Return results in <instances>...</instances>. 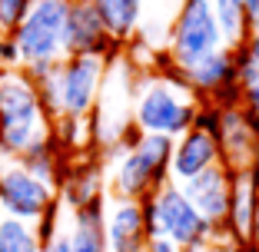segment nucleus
<instances>
[{
	"mask_svg": "<svg viewBox=\"0 0 259 252\" xmlns=\"http://www.w3.org/2000/svg\"><path fill=\"white\" fill-rule=\"evenodd\" d=\"M0 252H44V242H40L37 229L30 222L4 216V222H0Z\"/></svg>",
	"mask_w": 259,
	"mask_h": 252,
	"instance_id": "21",
	"label": "nucleus"
},
{
	"mask_svg": "<svg viewBox=\"0 0 259 252\" xmlns=\"http://www.w3.org/2000/svg\"><path fill=\"white\" fill-rule=\"evenodd\" d=\"M103 73H107V60L100 57H63L47 77L33 80L47 120H87L100 103Z\"/></svg>",
	"mask_w": 259,
	"mask_h": 252,
	"instance_id": "1",
	"label": "nucleus"
},
{
	"mask_svg": "<svg viewBox=\"0 0 259 252\" xmlns=\"http://www.w3.org/2000/svg\"><path fill=\"white\" fill-rule=\"evenodd\" d=\"M37 0H0V33H10L23 23V17L30 14V7Z\"/></svg>",
	"mask_w": 259,
	"mask_h": 252,
	"instance_id": "22",
	"label": "nucleus"
},
{
	"mask_svg": "<svg viewBox=\"0 0 259 252\" xmlns=\"http://www.w3.org/2000/svg\"><path fill=\"white\" fill-rule=\"evenodd\" d=\"M256 189L259 186L249 179V173H236L233 179V199H229V213L226 222L220 229L223 242H233L239 249H246L249 242V229H252V206H256Z\"/></svg>",
	"mask_w": 259,
	"mask_h": 252,
	"instance_id": "16",
	"label": "nucleus"
},
{
	"mask_svg": "<svg viewBox=\"0 0 259 252\" xmlns=\"http://www.w3.org/2000/svg\"><path fill=\"white\" fill-rule=\"evenodd\" d=\"M199 99L190 93L183 73L176 70V77H143L133 93V126L140 133L153 136H169L180 139L183 133L193 130Z\"/></svg>",
	"mask_w": 259,
	"mask_h": 252,
	"instance_id": "4",
	"label": "nucleus"
},
{
	"mask_svg": "<svg viewBox=\"0 0 259 252\" xmlns=\"http://www.w3.org/2000/svg\"><path fill=\"white\" fill-rule=\"evenodd\" d=\"M223 163L220 153V139H213L209 133L190 130L173 143V163H169V183L183 186L190 179H196L199 173L213 169Z\"/></svg>",
	"mask_w": 259,
	"mask_h": 252,
	"instance_id": "11",
	"label": "nucleus"
},
{
	"mask_svg": "<svg viewBox=\"0 0 259 252\" xmlns=\"http://www.w3.org/2000/svg\"><path fill=\"white\" fill-rule=\"evenodd\" d=\"M120 46L110 40L103 30L93 0H70L67 27H63V54L67 57H100V60H113Z\"/></svg>",
	"mask_w": 259,
	"mask_h": 252,
	"instance_id": "9",
	"label": "nucleus"
},
{
	"mask_svg": "<svg viewBox=\"0 0 259 252\" xmlns=\"http://www.w3.org/2000/svg\"><path fill=\"white\" fill-rule=\"evenodd\" d=\"M60 149H63V143L57 139V133H50V136H44L40 143H33L27 153L20 156V166L23 169H30L37 179H44V183H50V186H57L63 179V160H60Z\"/></svg>",
	"mask_w": 259,
	"mask_h": 252,
	"instance_id": "18",
	"label": "nucleus"
},
{
	"mask_svg": "<svg viewBox=\"0 0 259 252\" xmlns=\"http://www.w3.org/2000/svg\"><path fill=\"white\" fill-rule=\"evenodd\" d=\"M10 70H20V54H17L14 37L0 33V73H10Z\"/></svg>",
	"mask_w": 259,
	"mask_h": 252,
	"instance_id": "23",
	"label": "nucleus"
},
{
	"mask_svg": "<svg viewBox=\"0 0 259 252\" xmlns=\"http://www.w3.org/2000/svg\"><path fill=\"white\" fill-rule=\"evenodd\" d=\"M54 203H60V189L23 169L17 160H4L0 156V213L7 219H20L37 226L44 213Z\"/></svg>",
	"mask_w": 259,
	"mask_h": 252,
	"instance_id": "8",
	"label": "nucleus"
},
{
	"mask_svg": "<svg viewBox=\"0 0 259 252\" xmlns=\"http://www.w3.org/2000/svg\"><path fill=\"white\" fill-rule=\"evenodd\" d=\"M180 73H183L186 86H190V93L196 99H213L223 86L239 83V77H236V46H220V50H213L209 57L196 60L193 67L180 70Z\"/></svg>",
	"mask_w": 259,
	"mask_h": 252,
	"instance_id": "12",
	"label": "nucleus"
},
{
	"mask_svg": "<svg viewBox=\"0 0 259 252\" xmlns=\"http://www.w3.org/2000/svg\"><path fill=\"white\" fill-rule=\"evenodd\" d=\"M107 242L110 252H146V219L140 199H113L107 206Z\"/></svg>",
	"mask_w": 259,
	"mask_h": 252,
	"instance_id": "13",
	"label": "nucleus"
},
{
	"mask_svg": "<svg viewBox=\"0 0 259 252\" xmlns=\"http://www.w3.org/2000/svg\"><path fill=\"white\" fill-rule=\"evenodd\" d=\"M173 143L169 136L137 133L130 146L120 153L110 169V192L113 199H143L169 183V163H173Z\"/></svg>",
	"mask_w": 259,
	"mask_h": 252,
	"instance_id": "5",
	"label": "nucleus"
},
{
	"mask_svg": "<svg viewBox=\"0 0 259 252\" xmlns=\"http://www.w3.org/2000/svg\"><path fill=\"white\" fill-rule=\"evenodd\" d=\"M140 203H143V219L150 239H166L183 252H206L220 239V229L199 216V209L190 203L183 186L166 183L156 192L143 196Z\"/></svg>",
	"mask_w": 259,
	"mask_h": 252,
	"instance_id": "3",
	"label": "nucleus"
},
{
	"mask_svg": "<svg viewBox=\"0 0 259 252\" xmlns=\"http://www.w3.org/2000/svg\"><path fill=\"white\" fill-rule=\"evenodd\" d=\"M97 196H103V179L100 173H76V176H67L60 186V203L67 209H80L87 203H93Z\"/></svg>",
	"mask_w": 259,
	"mask_h": 252,
	"instance_id": "20",
	"label": "nucleus"
},
{
	"mask_svg": "<svg viewBox=\"0 0 259 252\" xmlns=\"http://www.w3.org/2000/svg\"><path fill=\"white\" fill-rule=\"evenodd\" d=\"M239 7H243V14H246L249 30H259V0H239Z\"/></svg>",
	"mask_w": 259,
	"mask_h": 252,
	"instance_id": "25",
	"label": "nucleus"
},
{
	"mask_svg": "<svg viewBox=\"0 0 259 252\" xmlns=\"http://www.w3.org/2000/svg\"><path fill=\"white\" fill-rule=\"evenodd\" d=\"M166 43H169V63L176 70L193 67L196 60L226 46L213 14V0H183Z\"/></svg>",
	"mask_w": 259,
	"mask_h": 252,
	"instance_id": "7",
	"label": "nucleus"
},
{
	"mask_svg": "<svg viewBox=\"0 0 259 252\" xmlns=\"http://www.w3.org/2000/svg\"><path fill=\"white\" fill-rule=\"evenodd\" d=\"M213 14H216V23H220V33L226 46H239L252 33L239 0H213Z\"/></svg>",
	"mask_w": 259,
	"mask_h": 252,
	"instance_id": "19",
	"label": "nucleus"
},
{
	"mask_svg": "<svg viewBox=\"0 0 259 252\" xmlns=\"http://www.w3.org/2000/svg\"><path fill=\"white\" fill-rule=\"evenodd\" d=\"M44 252H73V249H70V242H67V232H60V236H54L50 242L44 245Z\"/></svg>",
	"mask_w": 259,
	"mask_h": 252,
	"instance_id": "27",
	"label": "nucleus"
},
{
	"mask_svg": "<svg viewBox=\"0 0 259 252\" xmlns=\"http://www.w3.org/2000/svg\"><path fill=\"white\" fill-rule=\"evenodd\" d=\"M0 222H4V213H0Z\"/></svg>",
	"mask_w": 259,
	"mask_h": 252,
	"instance_id": "31",
	"label": "nucleus"
},
{
	"mask_svg": "<svg viewBox=\"0 0 259 252\" xmlns=\"http://www.w3.org/2000/svg\"><path fill=\"white\" fill-rule=\"evenodd\" d=\"M73 252H110L107 242V196H97L80 209H70V226H63Z\"/></svg>",
	"mask_w": 259,
	"mask_h": 252,
	"instance_id": "14",
	"label": "nucleus"
},
{
	"mask_svg": "<svg viewBox=\"0 0 259 252\" xmlns=\"http://www.w3.org/2000/svg\"><path fill=\"white\" fill-rule=\"evenodd\" d=\"M239 46H243V50H246V57H249V60L259 67V30H252L249 37H246L243 43H239Z\"/></svg>",
	"mask_w": 259,
	"mask_h": 252,
	"instance_id": "26",
	"label": "nucleus"
},
{
	"mask_svg": "<svg viewBox=\"0 0 259 252\" xmlns=\"http://www.w3.org/2000/svg\"><path fill=\"white\" fill-rule=\"evenodd\" d=\"M54 133L40 103L37 83L23 70L0 73V156L20 160L33 143Z\"/></svg>",
	"mask_w": 259,
	"mask_h": 252,
	"instance_id": "2",
	"label": "nucleus"
},
{
	"mask_svg": "<svg viewBox=\"0 0 259 252\" xmlns=\"http://www.w3.org/2000/svg\"><path fill=\"white\" fill-rule=\"evenodd\" d=\"M249 242L259 249V189H256V206H252V229H249Z\"/></svg>",
	"mask_w": 259,
	"mask_h": 252,
	"instance_id": "28",
	"label": "nucleus"
},
{
	"mask_svg": "<svg viewBox=\"0 0 259 252\" xmlns=\"http://www.w3.org/2000/svg\"><path fill=\"white\" fill-rule=\"evenodd\" d=\"M256 136L259 133L249 126V120L243 116V110H223V130H220V153L223 166L229 173H249L252 153H256Z\"/></svg>",
	"mask_w": 259,
	"mask_h": 252,
	"instance_id": "15",
	"label": "nucleus"
},
{
	"mask_svg": "<svg viewBox=\"0 0 259 252\" xmlns=\"http://www.w3.org/2000/svg\"><path fill=\"white\" fill-rule=\"evenodd\" d=\"M146 252H183V249H176L166 239H150V242H146Z\"/></svg>",
	"mask_w": 259,
	"mask_h": 252,
	"instance_id": "29",
	"label": "nucleus"
},
{
	"mask_svg": "<svg viewBox=\"0 0 259 252\" xmlns=\"http://www.w3.org/2000/svg\"><path fill=\"white\" fill-rule=\"evenodd\" d=\"M239 110H243V116L249 120V126L259 133V83H252V86L243 90V103H239Z\"/></svg>",
	"mask_w": 259,
	"mask_h": 252,
	"instance_id": "24",
	"label": "nucleus"
},
{
	"mask_svg": "<svg viewBox=\"0 0 259 252\" xmlns=\"http://www.w3.org/2000/svg\"><path fill=\"white\" fill-rule=\"evenodd\" d=\"M70 0H37L23 23L14 30V43L20 54V70L30 80L47 77L63 60V27H67Z\"/></svg>",
	"mask_w": 259,
	"mask_h": 252,
	"instance_id": "6",
	"label": "nucleus"
},
{
	"mask_svg": "<svg viewBox=\"0 0 259 252\" xmlns=\"http://www.w3.org/2000/svg\"><path fill=\"white\" fill-rule=\"evenodd\" d=\"M206 252H243V249H239V245H233V242H223V239H216V242L209 245Z\"/></svg>",
	"mask_w": 259,
	"mask_h": 252,
	"instance_id": "30",
	"label": "nucleus"
},
{
	"mask_svg": "<svg viewBox=\"0 0 259 252\" xmlns=\"http://www.w3.org/2000/svg\"><path fill=\"white\" fill-rule=\"evenodd\" d=\"M93 10L116 46L137 37L143 20V0H93Z\"/></svg>",
	"mask_w": 259,
	"mask_h": 252,
	"instance_id": "17",
	"label": "nucleus"
},
{
	"mask_svg": "<svg viewBox=\"0 0 259 252\" xmlns=\"http://www.w3.org/2000/svg\"><path fill=\"white\" fill-rule=\"evenodd\" d=\"M233 179H236V173H229L220 163V166L199 173L196 179L183 183V192L190 196V203L199 209V216H203L209 226H216V229H223V222H226L229 199H233Z\"/></svg>",
	"mask_w": 259,
	"mask_h": 252,
	"instance_id": "10",
	"label": "nucleus"
}]
</instances>
